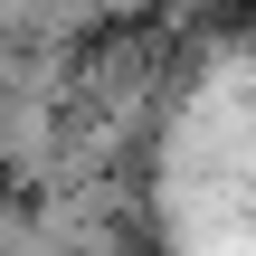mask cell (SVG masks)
<instances>
[{"mask_svg":"<svg viewBox=\"0 0 256 256\" xmlns=\"http://www.w3.org/2000/svg\"><path fill=\"white\" fill-rule=\"evenodd\" d=\"M57 133H66V104L0 95V180H19V190H48V171H57Z\"/></svg>","mask_w":256,"mask_h":256,"instance_id":"6da1fadb","label":"cell"},{"mask_svg":"<svg viewBox=\"0 0 256 256\" xmlns=\"http://www.w3.org/2000/svg\"><path fill=\"white\" fill-rule=\"evenodd\" d=\"M0 256H57V238H48L28 209H10V218H0Z\"/></svg>","mask_w":256,"mask_h":256,"instance_id":"7a4b0ae2","label":"cell"},{"mask_svg":"<svg viewBox=\"0 0 256 256\" xmlns=\"http://www.w3.org/2000/svg\"><path fill=\"white\" fill-rule=\"evenodd\" d=\"M162 10H180V19H209V10H228V0H162Z\"/></svg>","mask_w":256,"mask_h":256,"instance_id":"3957f363","label":"cell"}]
</instances>
